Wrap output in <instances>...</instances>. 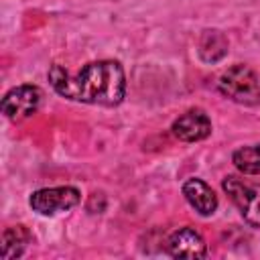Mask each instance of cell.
<instances>
[{"label":"cell","mask_w":260,"mask_h":260,"mask_svg":"<svg viewBox=\"0 0 260 260\" xmlns=\"http://www.w3.org/2000/svg\"><path fill=\"white\" fill-rule=\"evenodd\" d=\"M53 89L73 102L114 108L126 95V75L118 61L104 59L91 61L77 73H69L63 65L55 63L49 69Z\"/></svg>","instance_id":"obj_1"},{"label":"cell","mask_w":260,"mask_h":260,"mask_svg":"<svg viewBox=\"0 0 260 260\" xmlns=\"http://www.w3.org/2000/svg\"><path fill=\"white\" fill-rule=\"evenodd\" d=\"M219 91L242 106H260V75L248 65H232L217 81Z\"/></svg>","instance_id":"obj_2"},{"label":"cell","mask_w":260,"mask_h":260,"mask_svg":"<svg viewBox=\"0 0 260 260\" xmlns=\"http://www.w3.org/2000/svg\"><path fill=\"white\" fill-rule=\"evenodd\" d=\"M221 187L238 207L244 221L252 228H260V185L230 175L221 181Z\"/></svg>","instance_id":"obj_3"},{"label":"cell","mask_w":260,"mask_h":260,"mask_svg":"<svg viewBox=\"0 0 260 260\" xmlns=\"http://www.w3.org/2000/svg\"><path fill=\"white\" fill-rule=\"evenodd\" d=\"M79 201H81V193L75 187L61 185V187L37 189L30 195L28 205L39 215H55V213H63V211L73 209L75 205H79Z\"/></svg>","instance_id":"obj_4"},{"label":"cell","mask_w":260,"mask_h":260,"mask_svg":"<svg viewBox=\"0 0 260 260\" xmlns=\"http://www.w3.org/2000/svg\"><path fill=\"white\" fill-rule=\"evenodd\" d=\"M43 102V91L37 85L24 83L8 89L2 98V114L16 122V120H26L32 114H37L39 106Z\"/></svg>","instance_id":"obj_5"},{"label":"cell","mask_w":260,"mask_h":260,"mask_svg":"<svg viewBox=\"0 0 260 260\" xmlns=\"http://www.w3.org/2000/svg\"><path fill=\"white\" fill-rule=\"evenodd\" d=\"M167 254L173 258H205L207 244L193 228H179L167 240Z\"/></svg>","instance_id":"obj_6"},{"label":"cell","mask_w":260,"mask_h":260,"mask_svg":"<svg viewBox=\"0 0 260 260\" xmlns=\"http://www.w3.org/2000/svg\"><path fill=\"white\" fill-rule=\"evenodd\" d=\"M171 130L183 142H199L211 134V120L203 110L193 108V110H187L185 114H181L173 122Z\"/></svg>","instance_id":"obj_7"},{"label":"cell","mask_w":260,"mask_h":260,"mask_svg":"<svg viewBox=\"0 0 260 260\" xmlns=\"http://www.w3.org/2000/svg\"><path fill=\"white\" fill-rule=\"evenodd\" d=\"M183 195L187 199V203L203 217H209L215 213L217 209V195L213 193V189L201 181V179H187L183 183Z\"/></svg>","instance_id":"obj_8"},{"label":"cell","mask_w":260,"mask_h":260,"mask_svg":"<svg viewBox=\"0 0 260 260\" xmlns=\"http://www.w3.org/2000/svg\"><path fill=\"white\" fill-rule=\"evenodd\" d=\"M32 236L24 225H12L2 232V258L12 260L24 254L26 246L30 244Z\"/></svg>","instance_id":"obj_9"},{"label":"cell","mask_w":260,"mask_h":260,"mask_svg":"<svg viewBox=\"0 0 260 260\" xmlns=\"http://www.w3.org/2000/svg\"><path fill=\"white\" fill-rule=\"evenodd\" d=\"M228 53V41L219 30H205L199 41V57L207 63L219 61Z\"/></svg>","instance_id":"obj_10"},{"label":"cell","mask_w":260,"mask_h":260,"mask_svg":"<svg viewBox=\"0 0 260 260\" xmlns=\"http://www.w3.org/2000/svg\"><path fill=\"white\" fill-rule=\"evenodd\" d=\"M232 162L244 175H260V144L238 148L232 154Z\"/></svg>","instance_id":"obj_11"}]
</instances>
